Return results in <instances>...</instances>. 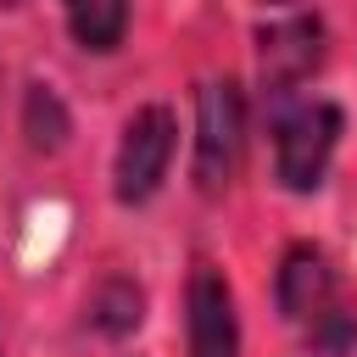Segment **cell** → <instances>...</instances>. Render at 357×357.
<instances>
[{"label": "cell", "mask_w": 357, "mask_h": 357, "mask_svg": "<svg viewBox=\"0 0 357 357\" xmlns=\"http://www.w3.org/2000/svg\"><path fill=\"white\" fill-rule=\"evenodd\" d=\"M273 296H279L284 324H296L324 357H346L351 351V340H357V307L346 301L340 273H335V262H329L324 245H307V240L290 245L279 257Z\"/></svg>", "instance_id": "cell-1"}, {"label": "cell", "mask_w": 357, "mask_h": 357, "mask_svg": "<svg viewBox=\"0 0 357 357\" xmlns=\"http://www.w3.org/2000/svg\"><path fill=\"white\" fill-rule=\"evenodd\" d=\"M340 145V106L335 100H273V178L296 195L318 190L329 156Z\"/></svg>", "instance_id": "cell-2"}, {"label": "cell", "mask_w": 357, "mask_h": 357, "mask_svg": "<svg viewBox=\"0 0 357 357\" xmlns=\"http://www.w3.org/2000/svg\"><path fill=\"white\" fill-rule=\"evenodd\" d=\"M245 156V95L234 78H206L195 89V190L223 195Z\"/></svg>", "instance_id": "cell-3"}, {"label": "cell", "mask_w": 357, "mask_h": 357, "mask_svg": "<svg viewBox=\"0 0 357 357\" xmlns=\"http://www.w3.org/2000/svg\"><path fill=\"white\" fill-rule=\"evenodd\" d=\"M173 151H178V123L167 106H139L128 123H123V139H117V156H112V195L117 206H145L167 167H173Z\"/></svg>", "instance_id": "cell-4"}, {"label": "cell", "mask_w": 357, "mask_h": 357, "mask_svg": "<svg viewBox=\"0 0 357 357\" xmlns=\"http://www.w3.org/2000/svg\"><path fill=\"white\" fill-rule=\"evenodd\" d=\"M257 67H262L268 100L296 95L324 67V22L318 17H284V22L262 28L257 33Z\"/></svg>", "instance_id": "cell-5"}, {"label": "cell", "mask_w": 357, "mask_h": 357, "mask_svg": "<svg viewBox=\"0 0 357 357\" xmlns=\"http://www.w3.org/2000/svg\"><path fill=\"white\" fill-rule=\"evenodd\" d=\"M184 324H190V357H240L234 290H229V279H223L212 262H201V268L190 273Z\"/></svg>", "instance_id": "cell-6"}, {"label": "cell", "mask_w": 357, "mask_h": 357, "mask_svg": "<svg viewBox=\"0 0 357 357\" xmlns=\"http://www.w3.org/2000/svg\"><path fill=\"white\" fill-rule=\"evenodd\" d=\"M61 11H67V33L95 56H112L128 33V0H61Z\"/></svg>", "instance_id": "cell-7"}, {"label": "cell", "mask_w": 357, "mask_h": 357, "mask_svg": "<svg viewBox=\"0 0 357 357\" xmlns=\"http://www.w3.org/2000/svg\"><path fill=\"white\" fill-rule=\"evenodd\" d=\"M139 318H145V290H139L134 279H106V284L89 296V324H95L106 340L134 335Z\"/></svg>", "instance_id": "cell-8"}, {"label": "cell", "mask_w": 357, "mask_h": 357, "mask_svg": "<svg viewBox=\"0 0 357 357\" xmlns=\"http://www.w3.org/2000/svg\"><path fill=\"white\" fill-rule=\"evenodd\" d=\"M67 106L50 84H28V100H22V134L33 151H61L67 145Z\"/></svg>", "instance_id": "cell-9"}, {"label": "cell", "mask_w": 357, "mask_h": 357, "mask_svg": "<svg viewBox=\"0 0 357 357\" xmlns=\"http://www.w3.org/2000/svg\"><path fill=\"white\" fill-rule=\"evenodd\" d=\"M262 6H296V0H262Z\"/></svg>", "instance_id": "cell-10"}, {"label": "cell", "mask_w": 357, "mask_h": 357, "mask_svg": "<svg viewBox=\"0 0 357 357\" xmlns=\"http://www.w3.org/2000/svg\"><path fill=\"white\" fill-rule=\"evenodd\" d=\"M0 6H22V0H0Z\"/></svg>", "instance_id": "cell-11"}]
</instances>
